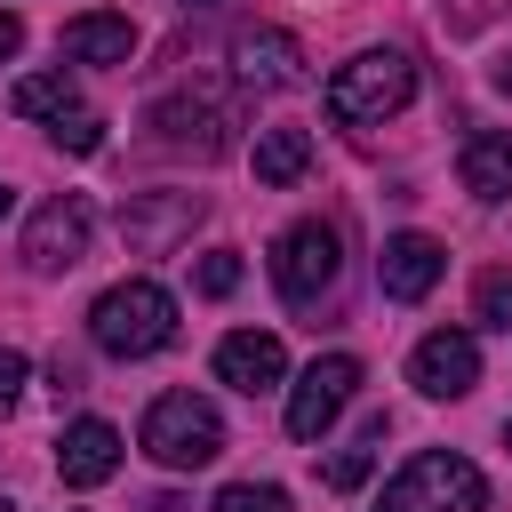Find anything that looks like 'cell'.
<instances>
[{
    "label": "cell",
    "mask_w": 512,
    "mask_h": 512,
    "mask_svg": "<svg viewBox=\"0 0 512 512\" xmlns=\"http://www.w3.org/2000/svg\"><path fill=\"white\" fill-rule=\"evenodd\" d=\"M88 336L112 360H144V352H160L176 336V296L160 280H120V288H104L88 304Z\"/></svg>",
    "instance_id": "1"
},
{
    "label": "cell",
    "mask_w": 512,
    "mask_h": 512,
    "mask_svg": "<svg viewBox=\"0 0 512 512\" xmlns=\"http://www.w3.org/2000/svg\"><path fill=\"white\" fill-rule=\"evenodd\" d=\"M376 512H488V480H480V464H464L448 448H424L392 472Z\"/></svg>",
    "instance_id": "2"
},
{
    "label": "cell",
    "mask_w": 512,
    "mask_h": 512,
    "mask_svg": "<svg viewBox=\"0 0 512 512\" xmlns=\"http://www.w3.org/2000/svg\"><path fill=\"white\" fill-rule=\"evenodd\" d=\"M144 456L168 464V472H200V464H216V456H224V424H216V408H208L200 392H160V400L144 408Z\"/></svg>",
    "instance_id": "3"
},
{
    "label": "cell",
    "mask_w": 512,
    "mask_h": 512,
    "mask_svg": "<svg viewBox=\"0 0 512 512\" xmlns=\"http://www.w3.org/2000/svg\"><path fill=\"white\" fill-rule=\"evenodd\" d=\"M408 96H416V64H408L400 48H368V56L336 64V80H328V112H336L344 128L384 120V112H400Z\"/></svg>",
    "instance_id": "4"
},
{
    "label": "cell",
    "mask_w": 512,
    "mask_h": 512,
    "mask_svg": "<svg viewBox=\"0 0 512 512\" xmlns=\"http://www.w3.org/2000/svg\"><path fill=\"white\" fill-rule=\"evenodd\" d=\"M336 272H344V240H336V224H320V216H304V224H288V232L272 240V280H280L288 304H320V296L336 288Z\"/></svg>",
    "instance_id": "5"
},
{
    "label": "cell",
    "mask_w": 512,
    "mask_h": 512,
    "mask_svg": "<svg viewBox=\"0 0 512 512\" xmlns=\"http://www.w3.org/2000/svg\"><path fill=\"white\" fill-rule=\"evenodd\" d=\"M144 128H160V144H192V152H224V144H232V128H240V112H232V96H224V88H208V80H192V88H176V96H160V104L144 112Z\"/></svg>",
    "instance_id": "6"
},
{
    "label": "cell",
    "mask_w": 512,
    "mask_h": 512,
    "mask_svg": "<svg viewBox=\"0 0 512 512\" xmlns=\"http://www.w3.org/2000/svg\"><path fill=\"white\" fill-rule=\"evenodd\" d=\"M352 392H360V360H352V352H320V360L296 376V392H288V440H320V432L344 416Z\"/></svg>",
    "instance_id": "7"
},
{
    "label": "cell",
    "mask_w": 512,
    "mask_h": 512,
    "mask_svg": "<svg viewBox=\"0 0 512 512\" xmlns=\"http://www.w3.org/2000/svg\"><path fill=\"white\" fill-rule=\"evenodd\" d=\"M88 232H96L88 200H80V192H56V200H40L32 224H24V264H32V272H72V264L88 256Z\"/></svg>",
    "instance_id": "8"
},
{
    "label": "cell",
    "mask_w": 512,
    "mask_h": 512,
    "mask_svg": "<svg viewBox=\"0 0 512 512\" xmlns=\"http://www.w3.org/2000/svg\"><path fill=\"white\" fill-rule=\"evenodd\" d=\"M192 224H200V192H136L120 208V240L136 256H168L176 240H192Z\"/></svg>",
    "instance_id": "9"
},
{
    "label": "cell",
    "mask_w": 512,
    "mask_h": 512,
    "mask_svg": "<svg viewBox=\"0 0 512 512\" xmlns=\"http://www.w3.org/2000/svg\"><path fill=\"white\" fill-rule=\"evenodd\" d=\"M408 376H416V392H424V400H464V392L480 384V344H472L464 328H432V336L416 344Z\"/></svg>",
    "instance_id": "10"
},
{
    "label": "cell",
    "mask_w": 512,
    "mask_h": 512,
    "mask_svg": "<svg viewBox=\"0 0 512 512\" xmlns=\"http://www.w3.org/2000/svg\"><path fill=\"white\" fill-rule=\"evenodd\" d=\"M440 272H448V248H440L432 232H392V240H384V256H376V280H384V296H392V304L432 296V288H440Z\"/></svg>",
    "instance_id": "11"
},
{
    "label": "cell",
    "mask_w": 512,
    "mask_h": 512,
    "mask_svg": "<svg viewBox=\"0 0 512 512\" xmlns=\"http://www.w3.org/2000/svg\"><path fill=\"white\" fill-rule=\"evenodd\" d=\"M232 72H240V88H304V40L256 24L232 40Z\"/></svg>",
    "instance_id": "12"
},
{
    "label": "cell",
    "mask_w": 512,
    "mask_h": 512,
    "mask_svg": "<svg viewBox=\"0 0 512 512\" xmlns=\"http://www.w3.org/2000/svg\"><path fill=\"white\" fill-rule=\"evenodd\" d=\"M280 376H288V352H280V336H264V328H240V336H224L216 344V384H232V392H280Z\"/></svg>",
    "instance_id": "13"
},
{
    "label": "cell",
    "mask_w": 512,
    "mask_h": 512,
    "mask_svg": "<svg viewBox=\"0 0 512 512\" xmlns=\"http://www.w3.org/2000/svg\"><path fill=\"white\" fill-rule=\"evenodd\" d=\"M56 472H64V488H104V480L120 472V432H112L104 416L64 424V440H56Z\"/></svg>",
    "instance_id": "14"
},
{
    "label": "cell",
    "mask_w": 512,
    "mask_h": 512,
    "mask_svg": "<svg viewBox=\"0 0 512 512\" xmlns=\"http://www.w3.org/2000/svg\"><path fill=\"white\" fill-rule=\"evenodd\" d=\"M456 176L472 200H512V136L504 128H472L456 152Z\"/></svg>",
    "instance_id": "15"
},
{
    "label": "cell",
    "mask_w": 512,
    "mask_h": 512,
    "mask_svg": "<svg viewBox=\"0 0 512 512\" xmlns=\"http://www.w3.org/2000/svg\"><path fill=\"white\" fill-rule=\"evenodd\" d=\"M56 48H64L72 64H128V56H136V24H128V16H72V24L56 32Z\"/></svg>",
    "instance_id": "16"
},
{
    "label": "cell",
    "mask_w": 512,
    "mask_h": 512,
    "mask_svg": "<svg viewBox=\"0 0 512 512\" xmlns=\"http://www.w3.org/2000/svg\"><path fill=\"white\" fill-rule=\"evenodd\" d=\"M8 112H24V120H64V112H80V96H72V80L64 72H24L16 88H8Z\"/></svg>",
    "instance_id": "17"
},
{
    "label": "cell",
    "mask_w": 512,
    "mask_h": 512,
    "mask_svg": "<svg viewBox=\"0 0 512 512\" xmlns=\"http://www.w3.org/2000/svg\"><path fill=\"white\" fill-rule=\"evenodd\" d=\"M312 168V136L304 128H264L256 136V184H296Z\"/></svg>",
    "instance_id": "18"
},
{
    "label": "cell",
    "mask_w": 512,
    "mask_h": 512,
    "mask_svg": "<svg viewBox=\"0 0 512 512\" xmlns=\"http://www.w3.org/2000/svg\"><path fill=\"white\" fill-rule=\"evenodd\" d=\"M472 320L512 328V264H488V272H480V288H472Z\"/></svg>",
    "instance_id": "19"
},
{
    "label": "cell",
    "mask_w": 512,
    "mask_h": 512,
    "mask_svg": "<svg viewBox=\"0 0 512 512\" xmlns=\"http://www.w3.org/2000/svg\"><path fill=\"white\" fill-rule=\"evenodd\" d=\"M216 512H288V488H272V480H232V488L216 496Z\"/></svg>",
    "instance_id": "20"
},
{
    "label": "cell",
    "mask_w": 512,
    "mask_h": 512,
    "mask_svg": "<svg viewBox=\"0 0 512 512\" xmlns=\"http://www.w3.org/2000/svg\"><path fill=\"white\" fill-rule=\"evenodd\" d=\"M56 144H64V152H96V144H104V120L80 104V112H64V120H56Z\"/></svg>",
    "instance_id": "21"
},
{
    "label": "cell",
    "mask_w": 512,
    "mask_h": 512,
    "mask_svg": "<svg viewBox=\"0 0 512 512\" xmlns=\"http://www.w3.org/2000/svg\"><path fill=\"white\" fill-rule=\"evenodd\" d=\"M232 288H240V256L232 248H208L200 256V296H232Z\"/></svg>",
    "instance_id": "22"
},
{
    "label": "cell",
    "mask_w": 512,
    "mask_h": 512,
    "mask_svg": "<svg viewBox=\"0 0 512 512\" xmlns=\"http://www.w3.org/2000/svg\"><path fill=\"white\" fill-rule=\"evenodd\" d=\"M512 0H440V16H448V32H480L488 16H504Z\"/></svg>",
    "instance_id": "23"
},
{
    "label": "cell",
    "mask_w": 512,
    "mask_h": 512,
    "mask_svg": "<svg viewBox=\"0 0 512 512\" xmlns=\"http://www.w3.org/2000/svg\"><path fill=\"white\" fill-rule=\"evenodd\" d=\"M368 472H376V448H344V456L328 464V488H360Z\"/></svg>",
    "instance_id": "24"
},
{
    "label": "cell",
    "mask_w": 512,
    "mask_h": 512,
    "mask_svg": "<svg viewBox=\"0 0 512 512\" xmlns=\"http://www.w3.org/2000/svg\"><path fill=\"white\" fill-rule=\"evenodd\" d=\"M16 392H24V352H8V344H0V416L16 408Z\"/></svg>",
    "instance_id": "25"
},
{
    "label": "cell",
    "mask_w": 512,
    "mask_h": 512,
    "mask_svg": "<svg viewBox=\"0 0 512 512\" xmlns=\"http://www.w3.org/2000/svg\"><path fill=\"white\" fill-rule=\"evenodd\" d=\"M16 48H24V24H16V16H8V8H0V64H8V56H16Z\"/></svg>",
    "instance_id": "26"
},
{
    "label": "cell",
    "mask_w": 512,
    "mask_h": 512,
    "mask_svg": "<svg viewBox=\"0 0 512 512\" xmlns=\"http://www.w3.org/2000/svg\"><path fill=\"white\" fill-rule=\"evenodd\" d=\"M144 512H192L184 496H144Z\"/></svg>",
    "instance_id": "27"
},
{
    "label": "cell",
    "mask_w": 512,
    "mask_h": 512,
    "mask_svg": "<svg viewBox=\"0 0 512 512\" xmlns=\"http://www.w3.org/2000/svg\"><path fill=\"white\" fill-rule=\"evenodd\" d=\"M496 88H504V96H512V56H504V64H496Z\"/></svg>",
    "instance_id": "28"
},
{
    "label": "cell",
    "mask_w": 512,
    "mask_h": 512,
    "mask_svg": "<svg viewBox=\"0 0 512 512\" xmlns=\"http://www.w3.org/2000/svg\"><path fill=\"white\" fill-rule=\"evenodd\" d=\"M0 512H16V504H8V496H0Z\"/></svg>",
    "instance_id": "29"
},
{
    "label": "cell",
    "mask_w": 512,
    "mask_h": 512,
    "mask_svg": "<svg viewBox=\"0 0 512 512\" xmlns=\"http://www.w3.org/2000/svg\"><path fill=\"white\" fill-rule=\"evenodd\" d=\"M192 8H216V0H192Z\"/></svg>",
    "instance_id": "30"
},
{
    "label": "cell",
    "mask_w": 512,
    "mask_h": 512,
    "mask_svg": "<svg viewBox=\"0 0 512 512\" xmlns=\"http://www.w3.org/2000/svg\"><path fill=\"white\" fill-rule=\"evenodd\" d=\"M0 208H8V192H0Z\"/></svg>",
    "instance_id": "31"
}]
</instances>
